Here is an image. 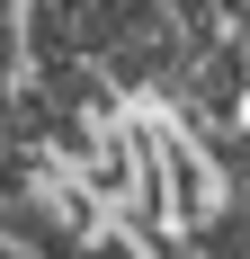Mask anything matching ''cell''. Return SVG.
<instances>
[{"instance_id":"6da1fadb","label":"cell","mask_w":250,"mask_h":259,"mask_svg":"<svg viewBox=\"0 0 250 259\" xmlns=\"http://www.w3.org/2000/svg\"><path fill=\"white\" fill-rule=\"evenodd\" d=\"M188 36H224V18H232V0H161Z\"/></svg>"},{"instance_id":"7a4b0ae2","label":"cell","mask_w":250,"mask_h":259,"mask_svg":"<svg viewBox=\"0 0 250 259\" xmlns=\"http://www.w3.org/2000/svg\"><path fill=\"white\" fill-rule=\"evenodd\" d=\"M0 259H27V250H18V241H9V233H0Z\"/></svg>"}]
</instances>
